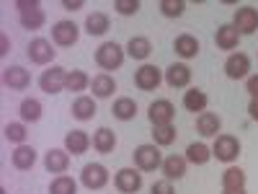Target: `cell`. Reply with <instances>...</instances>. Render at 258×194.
<instances>
[{
	"label": "cell",
	"mask_w": 258,
	"mask_h": 194,
	"mask_svg": "<svg viewBox=\"0 0 258 194\" xmlns=\"http://www.w3.org/2000/svg\"><path fill=\"white\" fill-rule=\"evenodd\" d=\"M150 194H176V189L168 179H163V181H155L153 186H150Z\"/></svg>",
	"instance_id": "39"
},
{
	"label": "cell",
	"mask_w": 258,
	"mask_h": 194,
	"mask_svg": "<svg viewBox=\"0 0 258 194\" xmlns=\"http://www.w3.org/2000/svg\"><path fill=\"white\" fill-rule=\"evenodd\" d=\"M11 52V39H8V34H0V55H8Z\"/></svg>",
	"instance_id": "42"
},
{
	"label": "cell",
	"mask_w": 258,
	"mask_h": 194,
	"mask_svg": "<svg viewBox=\"0 0 258 194\" xmlns=\"http://www.w3.org/2000/svg\"><path fill=\"white\" fill-rule=\"evenodd\" d=\"M111 114H114V119H119V122H132V119L137 117V101L129 99V96L116 99L114 106H111Z\"/></svg>",
	"instance_id": "26"
},
{
	"label": "cell",
	"mask_w": 258,
	"mask_h": 194,
	"mask_svg": "<svg viewBox=\"0 0 258 194\" xmlns=\"http://www.w3.org/2000/svg\"><path fill=\"white\" fill-rule=\"evenodd\" d=\"M3 135H6V140L13 142L16 148H18V145H26V137H29L26 122H8L6 129H3Z\"/></svg>",
	"instance_id": "34"
},
{
	"label": "cell",
	"mask_w": 258,
	"mask_h": 194,
	"mask_svg": "<svg viewBox=\"0 0 258 194\" xmlns=\"http://www.w3.org/2000/svg\"><path fill=\"white\" fill-rule=\"evenodd\" d=\"M124 57H126V50L121 44H116V41H103V44L96 50V62L101 70H119L124 65Z\"/></svg>",
	"instance_id": "2"
},
{
	"label": "cell",
	"mask_w": 258,
	"mask_h": 194,
	"mask_svg": "<svg viewBox=\"0 0 258 194\" xmlns=\"http://www.w3.org/2000/svg\"><path fill=\"white\" fill-rule=\"evenodd\" d=\"M248 114H250L253 122H258V99H250V104H248Z\"/></svg>",
	"instance_id": "43"
},
{
	"label": "cell",
	"mask_w": 258,
	"mask_h": 194,
	"mask_svg": "<svg viewBox=\"0 0 258 194\" xmlns=\"http://www.w3.org/2000/svg\"><path fill=\"white\" fill-rule=\"evenodd\" d=\"M85 3H83V0H62V8L64 11H80Z\"/></svg>",
	"instance_id": "41"
},
{
	"label": "cell",
	"mask_w": 258,
	"mask_h": 194,
	"mask_svg": "<svg viewBox=\"0 0 258 194\" xmlns=\"http://www.w3.org/2000/svg\"><path fill=\"white\" fill-rule=\"evenodd\" d=\"M91 85V78L83 70H68V78H64V91L70 93H83Z\"/></svg>",
	"instance_id": "32"
},
{
	"label": "cell",
	"mask_w": 258,
	"mask_h": 194,
	"mask_svg": "<svg viewBox=\"0 0 258 194\" xmlns=\"http://www.w3.org/2000/svg\"><path fill=\"white\" fill-rule=\"evenodd\" d=\"M158 8L165 18H181L186 11V0H160Z\"/></svg>",
	"instance_id": "37"
},
{
	"label": "cell",
	"mask_w": 258,
	"mask_h": 194,
	"mask_svg": "<svg viewBox=\"0 0 258 194\" xmlns=\"http://www.w3.org/2000/svg\"><path fill=\"white\" fill-rule=\"evenodd\" d=\"M163 80L170 85V88H188V83H191V68H188L186 62H173L165 70Z\"/></svg>",
	"instance_id": "16"
},
{
	"label": "cell",
	"mask_w": 258,
	"mask_h": 194,
	"mask_svg": "<svg viewBox=\"0 0 258 194\" xmlns=\"http://www.w3.org/2000/svg\"><path fill=\"white\" fill-rule=\"evenodd\" d=\"M245 91L250 93V99H258V75H248V80H245Z\"/></svg>",
	"instance_id": "40"
},
{
	"label": "cell",
	"mask_w": 258,
	"mask_h": 194,
	"mask_svg": "<svg viewBox=\"0 0 258 194\" xmlns=\"http://www.w3.org/2000/svg\"><path fill=\"white\" fill-rule=\"evenodd\" d=\"M16 8H18V21H21L24 29L39 31L47 24V13L41 11V6L36 3V0H16Z\"/></svg>",
	"instance_id": "1"
},
{
	"label": "cell",
	"mask_w": 258,
	"mask_h": 194,
	"mask_svg": "<svg viewBox=\"0 0 258 194\" xmlns=\"http://www.w3.org/2000/svg\"><path fill=\"white\" fill-rule=\"evenodd\" d=\"M91 88H93V99H109L116 91V80L109 73H98L91 80Z\"/></svg>",
	"instance_id": "25"
},
{
	"label": "cell",
	"mask_w": 258,
	"mask_h": 194,
	"mask_svg": "<svg viewBox=\"0 0 258 194\" xmlns=\"http://www.w3.org/2000/svg\"><path fill=\"white\" fill-rule=\"evenodd\" d=\"M132 161H135V168L150 174V171H155V168L163 166V153H160V148L155 142H145V145L135 148Z\"/></svg>",
	"instance_id": "3"
},
{
	"label": "cell",
	"mask_w": 258,
	"mask_h": 194,
	"mask_svg": "<svg viewBox=\"0 0 258 194\" xmlns=\"http://www.w3.org/2000/svg\"><path fill=\"white\" fill-rule=\"evenodd\" d=\"M114 186L121 194H137L142 189V171L140 168H119L114 176Z\"/></svg>",
	"instance_id": "10"
},
{
	"label": "cell",
	"mask_w": 258,
	"mask_h": 194,
	"mask_svg": "<svg viewBox=\"0 0 258 194\" xmlns=\"http://www.w3.org/2000/svg\"><path fill=\"white\" fill-rule=\"evenodd\" d=\"M232 26L238 29L240 36H250L258 31V11L253 6H243L235 11V18H232Z\"/></svg>",
	"instance_id": "12"
},
{
	"label": "cell",
	"mask_w": 258,
	"mask_h": 194,
	"mask_svg": "<svg viewBox=\"0 0 258 194\" xmlns=\"http://www.w3.org/2000/svg\"><path fill=\"white\" fill-rule=\"evenodd\" d=\"M222 129V119L214 114V112H202L197 117V132L202 137H217Z\"/></svg>",
	"instance_id": "19"
},
{
	"label": "cell",
	"mask_w": 258,
	"mask_h": 194,
	"mask_svg": "<svg viewBox=\"0 0 258 194\" xmlns=\"http://www.w3.org/2000/svg\"><path fill=\"white\" fill-rule=\"evenodd\" d=\"M214 44H217V50L232 55V50H238V44H240L238 29H235L232 24H222V26L217 29V34H214Z\"/></svg>",
	"instance_id": "17"
},
{
	"label": "cell",
	"mask_w": 258,
	"mask_h": 194,
	"mask_svg": "<svg viewBox=\"0 0 258 194\" xmlns=\"http://www.w3.org/2000/svg\"><path fill=\"white\" fill-rule=\"evenodd\" d=\"M70 112L78 122H88L96 117V99L93 96H78L70 106Z\"/></svg>",
	"instance_id": "24"
},
{
	"label": "cell",
	"mask_w": 258,
	"mask_h": 194,
	"mask_svg": "<svg viewBox=\"0 0 258 194\" xmlns=\"http://www.w3.org/2000/svg\"><path fill=\"white\" fill-rule=\"evenodd\" d=\"M248 73H250V57L245 52H232L225 60V75L230 80H243L248 78Z\"/></svg>",
	"instance_id": "13"
},
{
	"label": "cell",
	"mask_w": 258,
	"mask_h": 194,
	"mask_svg": "<svg viewBox=\"0 0 258 194\" xmlns=\"http://www.w3.org/2000/svg\"><path fill=\"white\" fill-rule=\"evenodd\" d=\"M91 145H93V140L88 137V132H85V129H73V132L64 135V150H68L70 156L88 153Z\"/></svg>",
	"instance_id": "18"
},
{
	"label": "cell",
	"mask_w": 258,
	"mask_h": 194,
	"mask_svg": "<svg viewBox=\"0 0 258 194\" xmlns=\"http://www.w3.org/2000/svg\"><path fill=\"white\" fill-rule=\"evenodd\" d=\"M11 163L18 171H31L34 163H36V150L31 145H18L13 153H11Z\"/></svg>",
	"instance_id": "23"
},
{
	"label": "cell",
	"mask_w": 258,
	"mask_h": 194,
	"mask_svg": "<svg viewBox=\"0 0 258 194\" xmlns=\"http://www.w3.org/2000/svg\"><path fill=\"white\" fill-rule=\"evenodd\" d=\"M245 171L238 168V166H230L225 168V174H222V189H245Z\"/></svg>",
	"instance_id": "33"
},
{
	"label": "cell",
	"mask_w": 258,
	"mask_h": 194,
	"mask_svg": "<svg viewBox=\"0 0 258 194\" xmlns=\"http://www.w3.org/2000/svg\"><path fill=\"white\" fill-rule=\"evenodd\" d=\"M64 78H68V70L59 68V65H52L49 70H44L39 75V88L54 96V93H62L64 91Z\"/></svg>",
	"instance_id": "7"
},
{
	"label": "cell",
	"mask_w": 258,
	"mask_h": 194,
	"mask_svg": "<svg viewBox=\"0 0 258 194\" xmlns=\"http://www.w3.org/2000/svg\"><path fill=\"white\" fill-rule=\"evenodd\" d=\"M147 119L153 127H160V124H173L176 119V106L170 104L168 99H158L150 104V109H147Z\"/></svg>",
	"instance_id": "9"
},
{
	"label": "cell",
	"mask_w": 258,
	"mask_h": 194,
	"mask_svg": "<svg viewBox=\"0 0 258 194\" xmlns=\"http://www.w3.org/2000/svg\"><path fill=\"white\" fill-rule=\"evenodd\" d=\"M222 194H248L245 189H222Z\"/></svg>",
	"instance_id": "44"
},
{
	"label": "cell",
	"mask_w": 258,
	"mask_h": 194,
	"mask_svg": "<svg viewBox=\"0 0 258 194\" xmlns=\"http://www.w3.org/2000/svg\"><path fill=\"white\" fill-rule=\"evenodd\" d=\"M109 29H111V21L101 11H93L88 18H85V31H88L91 36H103Z\"/></svg>",
	"instance_id": "27"
},
{
	"label": "cell",
	"mask_w": 258,
	"mask_h": 194,
	"mask_svg": "<svg viewBox=\"0 0 258 194\" xmlns=\"http://www.w3.org/2000/svg\"><path fill=\"white\" fill-rule=\"evenodd\" d=\"M80 181H83L85 189L98 191V189H103L106 184H109V168H106L103 163H85L83 174H80Z\"/></svg>",
	"instance_id": "5"
},
{
	"label": "cell",
	"mask_w": 258,
	"mask_h": 194,
	"mask_svg": "<svg viewBox=\"0 0 258 194\" xmlns=\"http://www.w3.org/2000/svg\"><path fill=\"white\" fill-rule=\"evenodd\" d=\"M186 161L194 163V166H204L212 161V148L204 145V142H191L186 148Z\"/></svg>",
	"instance_id": "31"
},
{
	"label": "cell",
	"mask_w": 258,
	"mask_h": 194,
	"mask_svg": "<svg viewBox=\"0 0 258 194\" xmlns=\"http://www.w3.org/2000/svg\"><path fill=\"white\" fill-rule=\"evenodd\" d=\"M78 39H80V26L75 21H57L52 26V44L57 47H73L78 44Z\"/></svg>",
	"instance_id": "6"
},
{
	"label": "cell",
	"mask_w": 258,
	"mask_h": 194,
	"mask_svg": "<svg viewBox=\"0 0 258 194\" xmlns=\"http://www.w3.org/2000/svg\"><path fill=\"white\" fill-rule=\"evenodd\" d=\"M207 104H209V99H207V93L204 91H199V88H188L186 93H183V109L186 112H194V114H202V112H207Z\"/></svg>",
	"instance_id": "29"
},
{
	"label": "cell",
	"mask_w": 258,
	"mask_h": 194,
	"mask_svg": "<svg viewBox=\"0 0 258 194\" xmlns=\"http://www.w3.org/2000/svg\"><path fill=\"white\" fill-rule=\"evenodd\" d=\"M57 57V50L49 39L44 36H36L29 41V60L34 65H52V60Z\"/></svg>",
	"instance_id": "8"
},
{
	"label": "cell",
	"mask_w": 258,
	"mask_h": 194,
	"mask_svg": "<svg viewBox=\"0 0 258 194\" xmlns=\"http://www.w3.org/2000/svg\"><path fill=\"white\" fill-rule=\"evenodd\" d=\"M173 50H176V55L178 57H183V60H194L199 55V39L194 36V34H178L176 36V41H173Z\"/></svg>",
	"instance_id": "22"
},
{
	"label": "cell",
	"mask_w": 258,
	"mask_h": 194,
	"mask_svg": "<svg viewBox=\"0 0 258 194\" xmlns=\"http://www.w3.org/2000/svg\"><path fill=\"white\" fill-rule=\"evenodd\" d=\"M240 156V140L235 135H217L212 145V158H217L220 163H232Z\"/></svg>",
	"instance_id": "4"
},
{
	"label": "cell",
	"mask_w": 258,
	"mask_h": 194,
	"mask_svg": "<svg viewBox=\"0 0 258 194\" xmlns=\"http://www.w3.org/2000/svg\"><path fill=\"white\" fill-rule=\"evenodd\" d=\"M49 194H78V181L68 174L54 176L52 184H49Z\"/></svg>",
	"instance_id": "36"
},
{
	"label": "cell",
	"mask_w": 258,
	"mask_h": 194,
	"mask_svg": "<svg viewBox=\"0 0 258 194\" xmlns=\"http://www.w3.org/2000/svg\"><path fill=\"white\" fill-rule=\"evenodd\" d=\"M150 52H153V44H150L147 36H132L126 41V55L132 60H147Z\"/></svg>",
	"instance_id": "30"
},
{
	"label": "cell",
	"mask_w": 258,
	"mask_h": 194,
	"mask_svg": "<svg viewBox=\"0 0 258 194\" xmlns=\"http://www.w3.org/2000/svg\"><path fill=\"white\" fill-rule=\"evenodd\" d=\"M3 85L11 91H26L31 85V75L26 68H21V65H8L3 70Z\"/></svg>",
	"instance_id": "14"
},
{
	"label": "cell",
	"mask_w": 258,
	"mask_h": 194,
	"mask_svg": "<svg viewBox=\"0 0 258 194\" xmlns=\"http://www.w3.org/2000/svg\"><path fill=\"white\" fill-rule=\"evenodd\" d=\"M163 83V70L155 68V65H142V68H137L135 73V85L140 91L150 93V91H158V85Z\"/></svg>",
	"instance_id": "11"
},
{
	"label": "cell",
	"mask_w": 258,
	"mask_h": 194,
	"mask_svg": "<svg viewBox=\"0 0 258 194\" xmlns=\"http://www.w3.org/2000/svg\"><path fill=\"white\" fill-rule=\"evenodd\" d=\"M18 112H21V122L34 124V122L41 119V114H44V106H41L39 99H24L18 106Z\"/></svg>",
	"instance_id": "28"
},
{
	"label": "cell",
	"mask_w": 258,
	"mask_h": 194,
	"mask_svg": "<svg viewBox=\"0 0 258 194\" xmlns=\"http://www.w3.org/2000/svg\"><path fill=\"white\" fill-rule=\"evenodd\" d=\"M93 148L101 156H111L114 148H116V132L109 129V127H98L96 135H93Z\"/></svg>",
	"instance_id": "20"
},
{
	"label": "cell",
	"mask_w": 258,
	"mask_h": 194,
	"mask_svg": "<svg viewBox=\"0 0 258 194\" xmlns=\"http://www.w3.org/2000/svg\"><path fill=\"white\" fill-rule=\"evenodd\" d=\"M44 168L49 171V174L62 176L64 171L70 168V153L64 148H49L47 156H44Z\"/></svg>",
	"instance_id": "15"
},
{
	"label": "cell",
	"mask_w": 258,
	"mask_h": 194,
	"mask_svg": "<svg viewBox=\"0 0 258 194\" xmlns=\"http://www.w3.org/2000/svg\"><path fill=\"white\" fill-rule=\"evenodd\" d=\"M186 166H188V161H186V156H168V158H163V174H165V179L168 181H178V179H183L186 176Z\"/></svg>",
	"instance_id": "21"
},
{
	"label": "cell",
	"mask_w": 258,
	"mask_h": 194,
	"mask_svg": "<svg viewBox=\"0 0 258 194\" xmlns=\"http://www.w3.org/2000/svg\"><path fill=\"white\" fill-rule=\"evenodd\" d=\"M140 0H114V11L119 16H135L140 11Z\"/></svg>",
	"instance_id": "38"
},
{
	"label": "cell",
	"mask_w": 258,
	"mask_h": 194,
	"mask_svg": "<svg viewBox=\"0 0 258 194\" xmlns=\"http://www.w3.org/2000/svg\"><path fill=\"white\" fill-rule=\"evenodd\" d=\"M178 137L176 132V127L173 124H160V127H153V142L158 148H168V145H173Z\"/></svg>",
	"instance_id": "35"
}]
</instances>
